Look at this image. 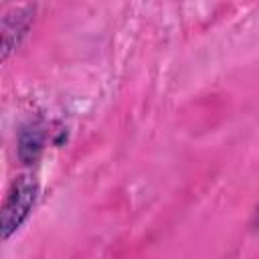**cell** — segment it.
<instances>
[{
  "label": "cell",
  "mask_w": 259,
  "mask_h": 259,
  "mask_svg": "<svg viewBox=\"0 0 259 259\" xmlns=\"http://www.w3.org/2000/svg\"><path fill=\"white\" fill-rule=\"evenodd\" d=\"M45 144H47V132L42 125H38V123L24 125L18 134V158H20V162L26 166L34 164L40 158Z\"/></svg>",
  "instance_id": "obj_3"
},
{
  "label": "cell",
  "mask_w": 259,
  "mask_h": 259,
  "mask_svg": "<svg viewBox=\"0 0 259 259\" xmlns=\"http://www.w3.org/2000/svg\"><path fill=\"white\" fill-rule=\"evenodd\" d=\"M32 14L28 8H16L0 18V65L14 53L30 28Z\"/></svg>",
  "instance_id": "obj_2"
},
{
  "label": "cell",
  "mask_w": 259,
  "mask_h": 259,
  "mask_svg": "<svg viewBox=\"0 0 259 259\" xmlns=\"http://www.w3.org/2000/svg\"><path fill=\"white\" fill-rule=\"evenodd\" d=\"M38 192L40 184L32 172H22L12 178L0 204V241L10 239L24 225L36 204Z\"/></svg>",
  "instance_id": "obj_1"
}]
</instances>
